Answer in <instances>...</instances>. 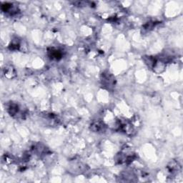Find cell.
Here are the masks:
<instances>
[{"instance_id":"1","label":"cell","mask_w":183,"mask_h":183,"mask_svg":"<svg viewBox=\"0 0 183 183\" xmlns=\"http://www.w3.org/2000/svg\"><path fill=\"white\" fill-rule=\"evenodd\" d=\"M102 84L104 87H108L109 89L114 86V84L115 83V79L112 74L107 73V74H102Z\"/></svg>"},{"instance_id":"2","label":"cell","mask_w":183,"mask_h":183,"mask_svg":"<svg viewBox=\"0 0 183 183\" xmlns=\"http://www.w3.org/2000/svg\"><path fill=\"white\" fill-rule=\"evenodd\" d=\"M91 129L94 131V132H102V131H104V129H105V126L104 125V123L100 121L94 122L91 125Z\"/></svg>"},{"instance_id":"3","label":"cell","mask_w":183,"mask_h":183,"mask_svg":"<svg viewBox=\"0 0 183 183\" xmlns=\"http://www.w3.org/2000/svg\"><path fill=\"white\" fill-rule=\"evenodd\" d=\"M7 110H8V112L10 114V115L15 116V115H17V113L19 112V107L17 104L12 103V104H10V105L8 107Z\"/></svg>"},{"instance_id":"4","label":"cell","mask_w":183,"mask_h":183,"mask_svg":"<svg viewBox=\"0 0 183 183\" xmlns=\"http://www.w3.org/2000/svg\"><path fill=\"white\" fill-rule=\"evenodd\" d=\"M49 57L52 59H59L62 57V53L61 51H59V50L57 49H52L51 51H49Z\"/></svg>"},{"instance_id":"5","label":"cell","mask_w":183,"mask_h":183,"mask_svg":"<svg viewBox=\"0 0 183 183\" xmlns=\"http://www.w3.org/2000/svg\"><path fill=\"white\" fill-rule=\"evenodd\" d=\"M15 70H14V69H12V67H9V69H6V71H5V73H4V74H5V77H7L9 78V75H10V78L12 77V76H15Z\"/></svg>"},{"instance_id":"6","label":"cell","mask_w":183,"mask_h":183,"mask_svg":"<svg viewBox=\"0 0 183 183\" xmlns=\"http://www.w3.org/2000/svg\"><path fill=\"white\" fill-rule=\"evenodd\" d=\"M19 47V44L18 41H16V42L13 41L12 43H11L10 47H10L11 49H18Z\"/></svg>"}]
</instances>
